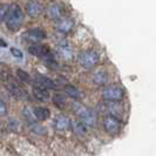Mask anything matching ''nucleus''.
<instances>
[{
  "instance_id": "1",
  "label": "nucleus",
  "mask_w": 156,
  "mask_h": 156,
  "mask_svg": "<svg viewBox=\"0 0 156 156\" xmlns=\"http://www.w3.org/2000/svg\"><path fill=\"white\" fill-rule=\"evenodd\" d=\"M25 14H23L21 7L18 4H11L8 8L7 18H6V26L9 31H18L23 23Z\"/></svg>"
},
{
  "instance_id": "2",
  "label": "nucleus",
  "mask_w": 156,
  "mask_h": 156,
  "mask_svg": "<svg viewBox=\"0 0 156 156\" xmlns=\"http://www.w3.org/2000/svg\"><path fill=\"white\" fill-rule=\"evenodd\" d=\"M73 110L80 119V121H82L86 126H94L96 122V115L92 109H89L88 107L83 106L82 103L74 102L73 103Z\"/></svg>"
},
{
  "instance_id": "3",
  "label": "nucleus",
  "mask_w": 156,
  "mask_h": 156,
  "mask_svg": "<svg viewBox=\"0 0 156 156\" xmlns=\"http://www.w3.org/2000/svg\"><path fill=\"white\" fill-rule=\"evenodd\" d=\"M100 61V55L94 49H88L82 52L79 56V62L82 67H85L87 69H90L95 66H98V63Z\"/></svg>"
},
{
  "instance_id": "4",
  "label": "nucleus",
  "mask_w": 156,
  "mask_h": 156,
  "mask_svg": "<svg viewBox=\"0 0 156 156\" xmlns=\"http://www.w3.org/2000/svg\"><path fill=\"white\" fill-rule=\"evenodd\" d=\"M102 98L108 102H117L123 98V89L117 85H108L102 92Z\"/></svg>"
},
{
  "instance_id": "5",
  "label": "nucleus",
  "mask_w": 156,
  "mask_h": 156,
  "mask_svg": "<svg viewBox=\"0 0 156 156\" xmlns=\"http://www.w3.org/2000/svg\"><path fill=\"white\" fill-rule=\"evenodd\" d=\"M103 128L110 135H116L121 130V126L119 117L113 116V115H107L103 120Z\"/></svg>"
},
{
  "instance_id": "6",
  "label": "nucleus",
  "mask_w": 156,
  "mask_h": 156,
  "mask_svg": "<svg viewBox=\"0 0 156 156\" xmlns=\"http://www.w3.org/2000/svg\"><path fill=\"white\" fill-rule=\"evenodd\" d=\"M23 38L26 41H28V42L38 44V42L42 41V40L46 38V32L44 31L42 28H39V27L31 28V30H28V31H26L23 33Z\"/></svg>"
},
{
  "instance_id": "7",
  "label": "nucleus",
  "mask_w": 156,
  "mask_h": 156,
  "mask_svg": "<svg viewBox=\"0 0 156 156\" xmlns=\"http://www.w3.org/2000/svg\"><path fill=\"white\" fill-rule=\"evenodd\" d=\"M46 13L49 19H52V20H60L63 14L62 6L60 4H58V2H51L47 6Z\"/></svg>"
},
{
  "instance_id": "8",
  "label": "nucleus",
  "mask_w": 156,
  "mask_h": 156,
  "mask_svg": "<svg viewBox=\"0 0 156 156\" xmlns=\"http://www.w3.org/2000/svg\"><path fill=\"white\" fill-rule=\"evenodd\" d=\"M28 52L34 56H38V58H45L47 54L52 53L49 47L45 46V45H39V44H32L31 46L28 47Z\"/></svg>"
},
{
  "instance_id": "9",
  "label": "nucleus",
  "mask_w": 156,
  "mask_h": 156,
  "mask_svg": "<svg viewBox=\"0 0 156 156\" xmlns=\"http://www.w3.org/2000/svg\"><path fill=\"white\" fill-rule=\"evenodd\" d=\"M42 5L40 4L39 1L37 0H30L27 6H26V11H27V14L31 16V18H38L39 16H41L42 13Z\"/></svg>"
},
{
  "instance_id": "10",
  "label": "nucleus",
  "mask_w": 156,
  "mask_h": 156,
  "mask_svg": "<svg viewBox=\"0 0 156 156\" xmlns=\"http://www.w3.org/2000/svg\"><path fill=\"white\" fill-rule=\"evenodd\" d=\"M33 95L35 96V99L38 101L45 102L49 99V92H48V88H46L45 86L37 83L35 86L33 87Z\"/></svg>"
},
{
  "instance_id": "11",
  "label": "nucleus",
  "mask_w": 156,
  "mask_h": 156,
  "mask_svg": "<svg viewBox=\"0 0 156 156\" xmlns=\"http://www.w3.org/2000/svg\"><path fill=\"white\" fill-rule=\"evenodd\" d=\"M7 88L9 89V92L13 94L16 98H18V99L27 98V92L19 83H16V81H12V80L7 81Z\"/></svg>"
},
{
  "instance_id": "12",
  "label": "nucleus",
  "mask_w": 156,
  "mask_h": 156,
  "mask_svg": "<svg viewBox=\"0 0 156 156\" xmlns=\"http://www.w3.org/2000/svg\"><path fill=\"white\" fill-rule=\"evenodd\" d=\"M70 126V120L66 115H59V116L55 119L54 127L56 130L59 132H65L69 128Z\"/></svg>"
},
{
  "instance_id": "13",
  "label": "nucleus",
  "mask_w": 156,
  "mask_h": 156,
  "mask_svg": "<svg viewBox=\"0 0 156 156\" xmlns=\"http://www.w3.org/2000/svg\"><path fill=\"white\" fill-rule=\"evenodd\" d=\"M73 27H74V21L69 18H61L58 23V31L63 34L70 32Z\"/></svg>"
},
{
  "instance_id": "14",
  "label": "nucleus",
  "mask_w": 156,
  "mask_h": 156,
  "mask_svg": "<svg viewBox=\"0 0 156 156\" xmlns=\"http://www.w3.org/2000/svg\"><path fill=\"white\" fill-rule=\"evenodd\" d=\"M34 117L37 119V121H46L51 116V112L46 107H37L33 110Z\"/></svg>"
},
{
  "instance_id": "15",
  "label": "nucleus",
  "mask_w": 156,
  "mask_h": 156,
  "mask_svg": "<svg viewBox=\"0 0 156 156\" xmlns=\"http://www.w3.org/2000/svg\"><path fill=\"white\" fill-rule=\"evenodd\" d=\"M70 127L73 129V132L78 135H85L87 132L86 125L80 121V120H74V121H70Z\"/></svg>"
},
{
  "instance_id": "16",
  "label": "nucleus",
  "mask_w": 156,
  "mask_h": 156,
  "mask_svg": "<svg viewBox=\"0 0 156 156\" xmlns=\"http://www.w3.org/2000/svg\"><path fill=\"white\" fill-rule=\"evenodd\" d=\"M65 93L67 94L69 98L74 99V100H80L82 98V93L73 85H66L65 86Z\"/></svg>"
},
{
  "instance_id": "17",
  "label": "nucleus",
  "mask_w": 156,
  "mask_h": 156,
  "mask_svg": "<svg viewBox=\"0 0 156 156\" xmlns=\"http://www.w3.org/2000/svg\"><path fill=\"white\" fill-rule=\"evenodd\" d=\"M93 81L96 85H105L108 81V74L105 70H98L93 76Z\"/></svg>"
},
{
  "instance_id": "18",
  "label": "nucleus",
  "mask_w": 156,
  "mask_h": 156,
  "mask_svg": "<svg viewBox=\"0 0 156 156\" xmlns=\"http://www.w3.org/2000/svg\"><path fill=\"white\" fill-rule=\"evenodd\" d=\"M37 82L42 85V86H45L46 88H56V85H55V82L52 79L44 76L41 74H37Z\"/></svg>"
},
{
  "instance_id": "19",
  "label": "nucleus",
  "mask_w": 156,
  "mask_h": 156,
  "mask_svg": "<svg viewBox=\"0 0 156 156\" xmlns=\"http://www.w3.org/2000/svg\"><path fill=\"white\" fill-rule=\"evenodd\" d=\"M52 100H53V103H54L58 108H60V109L65 108V106H66V99L63 98V95H61V94H54L53 98H52Z\"/></svg>"
},
{
  "instance_id": "20",
  "label": "nucleus",
  "mask_w": 156,
  "mask_h": 156,
  "mask_svg": "<svg viewBox=\"0 0 156 156\" xmlns=\"http://www.w3.org/2000/svg\"><path fill=\"white\" fill-rule=\"evenodd\" d=\"M59 53L63 58L69 59L70 56H72V48L68 45H60L59 46Z\"/></svg>"
},
{
  "instance_id": "21",
  "label": "nucleus",
  "mask_w": 156,
  "mask_h": 156,
  "mask_svg": "<svg viewBox=\"0 0 156 156\" xmlns=\"http://www.w3.org/2000/svg\"><path fill=\"white\" fill-rule=\"evenodd\" d=\"M16 75H18V78H19V80H20L21 82H25V83L31 82V76H30V74H28L27 72H25V70L16 69Z\"/></svg>"
},
{
  "instance_id": "22",
  "label": "nucleus",
  "mask_w": 156,
  "mask_h": 156,
  "mask_svg": "<svg viewBox=\"0 0 156 156\" xmlns=\"http://www.w3.org/2000/svg\"><path fill=\"white\" fill-rule=\"evenodd\" d=\"M8 8H9V5H7V4H0V23L6 20Z\"/></svg>"
},
{
  "instance_id": "23",
  "label": "nucleus",
  "mask_w": 156,
  "mask_h": 156,
  "mask_svg": "<svg viewBox=\"0 0 156 156\" xmlns=\"http://www.w3.org/2000/svg\"><path fill=\"white\" fill-rule=\"evenodd\" d=\"M11 53L13 54V56H16V58H18V59H23V52H21L20 49L16 48V47H12V48H11Z\"/></svg>"
},
{
  "instance_id": "24",
  "label": "nucleus",
  "mask_w": 156,
  "mask_h": 156,
  "mask_svg": "<svg viewBox=\"0 0 156 156\" xmlns=\"http://www.w3.org/2000/svg\"><path fill=\"white\" fill-rule=\"evenodd\" d=\"M7 114V106L4 101L0 100V116H5Z\"/></svg>"
},
{
  "instance_id": "25",
  "label": "nucleus",
  "mask_w": 156,
  "mask_h": 156,
  "mask_svg": "<svg viewBox=\"0 0 156 156\" xmlns=\"http://www.w3.org/2000/svg\"><path fill=\"white\" fill-rule=\"evenodd\" d=\"M6 46H7V44H6L4 40L0 39V47H6Z\"/></svg>"
}]
</instances>
